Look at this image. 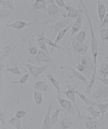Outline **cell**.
Masks as SVG:
<instances>
[{"label":"cell","mask_w":108,"mask_h":129,"mask_svg":"<svg viewBox=\"0 0 108 129\" xmlns=\"http://www.w3.org/2000/svg\"><path fill=\"white\" fill-rule=\"evenodd\" d=\"M84 14V13H83ZM83 14H81L79 16V17L76 19V22H74L73 23V26H71V34H70V38H69V41H68V43H67V45H66V47H67V50H69V48H71L70 47V44H71V42H73V40H74V36H76L78 34V32L81 30V26H82V19H83Z\"/></svg>","instance_id":"obj_3"},{"label":"cell","mask_w":108,"mask_h":129,"mask_svg":"<svg viewBox=\"0 0 108 129\" xmlns=\"http://www.w3.org/2000/svg\"><path fill=\"white\" fill-rule=\"evenodd\" d=\"M107 111H108V109H107Z\"/></svg>","instance_id":"obj_45"},{"label":"cell","mask_w":108,"mask_h":129,"mask_svg":"<svg viewBox=\"0 0 108 129\" xmlns=\"http://www.w3.org/2000/svg\"><path fill=\"white\" fill-rule=\"evenodd\" d=\"M49 3L50 5L48 6L47 8V13L48 15L50 16H53V17H55V16L57 15V13H59V9H58V6L55 3V1H53V0H49Z\"/></svg>","instance_id":"obj_14"},{"label":"cell","mask_w":108,"mask_h":129,"mask_svg":"<svg viewBox=\"0 0 108 129\" xmlns=\"http://www.w3.org/2000/svg\"><path fill=\"white\" fill-rule=\"evenodd\" d=\"M59 125H61L62 129H68L71 127V120L69 119V117L66 114V111H64V116L63 118L59 120Z\"/></svg>","instance_id":"obj_21"},{"label":"cell","mask_w":108,"mask_h":129,"mask_svg":"<svg viewBox=\"0 0 108 129\" xmlns=\"http://www.w3.org/2000/svg\"><path fill=\"white\" fill-rule=\"evenodd\" d=\"M85 37H87V32L84 30H80L78 34L75 36V39L78 40V41H80V42H84Z\"/></svg>","instance_id":"obj_32"},{"label":"cell","mask_w":108,"mask_h":129,"mask_svg":"<svg viewBox=\"0 0 108 129\" xmlns=\"http://www.w3.org/2000/svg\"><path fill=\"white\" fill-rule=\"evenodd\" d=\"M68 26V21H58L56 22V24H54V25H52V26H49L47 28V30L49 31V32H59L61 30L63 29H65V28Z\"/></svg>","instance_id":"obj_10"},{"label":"cell","mask_w":108,"mask_h":129,"mask_svg":"<svg viewBox=\"0 0 108 129\" xmlns=\"http://www.w3.org/2000/svg\"><path fill=\"white\" fill-rule=\"evenodd\" d=\"M76 58L79 60V62L84 67V73L87 76H92L93 74H96V67L94 64L93 61V58L91 57H88L85 55H79V56H76Z\"/></svg>","instance_id":"obj_2"},{"label":"cell","mask_w":108,"mask_h":129,"mask_svg":"<svg viewBox=\"0 0 108 129\" xmlns=\"http://www.w3.org/2000/svg\"><path fill=\"white\" fill-rule=\"evenodd\" d=\"M35 59L37 62H47V63H50L52 67H53V70H55V66H54V62L53 60L51 59V57L49 56V53H46L45 51H40L38 52V54L35 56Z\"/></svg>","instance_id":"obj_7"},{"label":"cell","mask_w":108,"mask_h":129,"mask_svg":"<svg viewBox=\"0 0 108 129\" xmlns=\"http://www.w3.org/2000/svg\"><path fill=\"white\" fill-rule=\"evenodd\" d=\"M11 15V12L9 10H1V14H0V18H5V17H8V16Z\"/></svg>","instance_id":"obj_38"},{"label":"cell","mask_w":108,"mask_h":129,"mask_svg":"<svg viewBox=\"0 0 108 129\" xmlns=\"http://www.w3.org/2000/svg\"><path fill=\"white\" fill-rule=\"evenodd\" d=\"M107 24H108V13H106L105 17H104V21L101 23V25H99V29H103L104 26L107 25Z\"/></svg>","instance_id":"obj_39"},{"label":"cell","mask_w":108,"mask_h":129,"mask_svg":"<svg viewBox=\"0 0 108 129\" xmlns=\"http://www.w3.org/2000/svg\"><path fill=\"white\" fill-rule=\"evenodd\" d=\"M52 106H53V103L50 102L49 108H48V111H47V114L45 116V119H43V125H42L43 129H50L52 127V125H51V109H52Z\"/></svg>","instance_id":"obj_16"},{"label":"cell","mask_w":108,"mask_h":129,"mask_svg":"<svg viewBox=\"0 0 108 129\" xmlns=\"http://www.w3.org/2000/svg\"><path fill=\"white\" fill-rule=\"evenodd\" d=\"M8 124L11 125L12 127H14V128H16V129H21L22 128V123H21V118L19 117H12L9 122H8Z\"/></svg>","instance_id":"obj_25"},{"label":"cell","mask_w":108,"mask_h":129,"mask_svg":"<svg viewBox=\"0 0 108 129\" xmlns=\"http://www.w3.org/2000/svg\"><path fill=\"white\" fill-rule=\"evenodd\" d=\"M38 44L39 47L42 51H45L46 53H48V48H47V43H46V37H45V31H41L40 34H38Z\"/></svg>","instance_id":"obj_19"},{"label":"cell","mask_w":108,"mask_h":129,"mask_svg":"<svg viewBox=\"0 0 108 129\" xmlns=\"http://www.w3.org/2000/svg\"><path fill=\"white\" fill-rule=\"evenodd\" d=\"M61 68H62V69H68V70H70L71 73H73L71 75L75 76V78H77V79L80 80V81H82L83 84H85V85H89V83H90L89 80H88L82 73H80V72H79L77 69H74L73 67H69V66H62Z\"/></svg>","instance_id":"obj_11"},{"label":"cell","mask_w":108,"mask_h":129,"mask_svg":"<svg viewBox=\"0 0 108 129\" xmlns=\"http://www.w3.org/2000/svg\"><path fill=\"white\" fill-rule=\"evenodd\" d=\"M29 72L28 73H26V74H24L22 78H21V80L19 81H15V82H13V84H25L26 82H27V80H28V78H29Z\"/></svg>","instance_id":"obj_37"},{"label":"cell","mask_w":108,"mask_h":129,"mask_svg":"<svg viewBox=\"0 0 108 129\" xmlns=\"http://www.w3.org/2000/svg\"><path fill=\"white\" fill-rule=\"evenodd\" d=\"M65 10L67 11V14H65V13L63 14L64 18H75V19H77L80 15L83 14V9H82V6L80 5V3H79L78 9H75V8H73V7L66 6Z\"/></svg>","instance_id":"obj_4"},{"label":"cell","mask_w":108,"mask_h":129,"mask_svg":"<svg viewBox=\"0 0 108 129\" xmlns=\"http://www.w3.org/2000/svg\"><path fill=\"white\" fill-rule=\"evenodd\" d=\"M34 99H35V102L37 106H40L42 104L43 102V96H42V92L39 91V90H36L34 92Z\"/></svg>","instance_id":"obj_27"},{"label":"cell","mask_w":108,"mask_h":129,"mask_svg":"<svg viewBox=\"0 0 108 129\" xmlns=\"http://www.w3.org/2000/svg\"><path fill=\"white\" fill-rule=\"evenodd\" d=\"M84 109L93 116V117H99V116H101V112L95 110V108H93V106H85Z\"/></svg>","instance_id":"obj_29"},{"label":"cell","mask_w":108,"mask_h":129,"mask_svg":"<svg viewBox=\"0 0 108 129\" xmlns=\"http://www.w3.org/2000/svg\"><path fill=\"white\" fill-rule=\"evenodd\" d=\"M26 68L28 69L29 73L33 75L35 79H37L40 74H42L43 72L47 70L48 66H45V67H36V66H33V64H30V63H27L26 64Z\"/></svg>","instance_id":"obj_9"},{"label":"cell","mask_w":108,"mask_h":129,"mask_svg":"<svg viewBox=\"0 0 108 129\" xmlns=\"http://www.w3.org/2000/svg\"><path fill=\"white\" fill-rule=\"evenodd\" d=\"M99 36H101V39L103 41H106L108 40V28H103V29H99Z\"/></svg>","instance_id":"obj_34"},{"label":"cell","mask_w":108,"mask_h":129,"mask_svg":"<svg viewBox=\"0 0 108 129\" xmlns=\"http://www.w3.org/2000/svg\"><path fill=\"white\" fill-rule=\"evenodd\" d=\"M56 99L58 100V102H59V104H61V107L63 108V110H65L66 112H68V113H71V114H75V112H77L74 109L73 104L70 103V101H68V100H66V99L61 98L59 96L56 97Z\"/></svg>","instance_id":"obj_12"},{"label":"cell","mask_w":108,"mask_h":129,"mask_svg":"<svg viewBox=\"0 0 108 129\" xmlns=\"http://www.w3.org/2000/svg\"><path fill=\"white\" fill-rule=\"evenodd\" d=\"M49 1H45V0H36V1L33 3V8H31L30 12H36L38 10H46L47 11V6Z\"/></svg>","instance_id":"obj_15"},{"label":"cell","mask_w":108,"mask_h":129,"mask_svg":"<svg viewBox=\"0 0 108 129\" xmlns=\"http://www.w3.org/2000/svg\"><path fill=\"white\" fill-rule=\"evenodd\" d=\"M94 107H97L98 108V111L101 112V116H99V118L103 119V118H105V112L107 111V109H108V103H101L98 101V100H96L94 103Z\"/></svg>","instance_id":"obj_20"},{"label":"cell","mask_w":108,"mask_h":129,"mask_svg":"<svg viewBox=\"0 0 108 129\" xmlns=\"http://www.w3.org/2000/svg\"><path fill=\"white\" fill-rule=\"evenodd\" d=\"M0 119H1V124L6 126V125H7V122H6V118H5V114H3L2 112L0 113Z\"/></svg>","instance_id":"obj_44"},{"label":"cell","mask_w":108,"mask_h":129,"mask_svg":"<svg viewBox=\"0 0 108 129\" xmlns=\"http://www.w3.org/2000/svg\"><path fill=\"white\" fill-rule=\"evenodd\" d=\"M6 71H7V72H11V73H14V74H17V75L21 74V71H19V69H18L17 66H14L13 68L8 67L7 69H6Z\"/></svg>","instance_id":"obj_36"},{"label":"cell","mask_w":108,"mask_h":129,"mask_svg":"<svg viewBox=\"0 0 108 129\" xmlns=\"http://www.w3.org/2000/svg\"><path fill=\"white\" fill-rule=\"evenodd\" d=\"M79 3L82 6V9H83V13H84L85 17H87V21L88 24H89V27H90V34H91V52H92V58H93V61L94 64L97 69V55H98V43H97V39L95 37V34H94V30H93V24H92L91 21V17H90V13L88 11V8L85 6L84 1L80 0Z\"/></svg>","instance_id":"obj_1"},{"label":"cell","mask_w":108,"mask_h":129,"mask_svg":"<svg viewBox=\"0 0 108 129\" xmlns=\"http://www.w3.org/2000/svg\"><path fill=\"white\" fill-rule=\"evenodd\" d=\"M30 25H31V23H30V22L16 21V22H13L12 24H8L7 27H8V28H13V29L21 30V29H23L24 27H27V26H30Z\"/></svg>","instance_id":"obj_17"},{"label":"cell","mask_w":108,"mask_h":129,"mask_svg":"<svg viewBox=\"0 0 108 129\" xmlns=\"http://www.w3.org/2000/svg\"><path fill=\"white\" fill-rule=\"evenodd\" d=\"M55 3H56L57 6H59V7L64 8V9H65V8H66V5H65V2H64L63 0H56V1H55Z\"/></svg>","instance_id":"obj_43"},{"label":"cell","mask_w":108,"mask_h":129,"mask_svg":"<svg viewBox=\"0 0 108 129\" xmlns=\"http://www.w3.org/2000/svg\"><path fill=\"white\" fill-rule=\"evenodd\" d=\"M28 52H29V54L31 56H36L38 54V51H37V47H34V46H31L28 48Z\"/></svg>","instance_id":"obj_40"},{"label":"cell","mask_w":108,"mask_h":129,"mask_svg":"<svg viewBox=\"0 0 108 129\" xmlns=\"http://www.w3.org/2000/svg\"><path fill=\"white\" fill-rule=\"evenodd\" d=\"M108 97V86L103 85L101 87L96 88V90H94V92L92 94V98L94 100H101L103 98Z\"/></svg>","instance_id":"obj_8"},{"label":"cell","mask_w":108,"mask_h":129,"mask_svg":"<svg viewBox=\"0 0 108 129\" xmlns=\"http://www.w3.org/2000/svg\"><path fill=\"white\" fill-rule=\"evenodd\" d=\"M106 13H107V11H106V8L104 6V3L102 1H97V14H98L101 23L104 21V17H105Z\"/></svg>","instance_id":"obj_18"},{"label":"cell","mask_w":108,"mask_h":129,"mask_svg":"<svg viewBox=\"0 0 108 129\" xmlns=\"http://www.w3.org/2000/svg\"><path fill=\"white\" fill-rule=\"evenodd\" d=\"M71 48L77 55H85L88 50H89V45H87L83 42H80L74 38L73 42H71Z\"/></svg>","instance_id":"obj_5"},{"label":"cell","mask_w":108,"mask_h":129,"mask_svg":"<svg viewBox=\"0 0 108 129\" xmlns=\"http://www.w3.org/2000/svg\"><path fill=\"white\" fill-rule=\"evenodd\" d=\"M34 87L36 88V90H39V91H48L49 90V86L46 82L43 81H36L35 84H34Z\"/></svg>","instance_id":"obj_22"},{"label":"cell","mask_w":108,"mask_h":129,"mask_svg":"<svg viewBox=\"0 0 108 129\" xmlns=\"http://www.w3.org/2000/svg\"><path fill=\"white\" fill-rule=\"evenodd\" d=\"M75 92H76V95H78L80 98H81V100L83 102H84V104L85 106H93L94 107V103H95V101H93V100H91L90 98H88V97H85L84 95H82L80 91H78L77 90V86H76V88H75Z\"/></svg>","instance_id":"obj_23"},{"label":"cell","mask_w":108,"mask_h":129,"mask_svg":"<svg viewBox=\"0 0 108 129\" xmlns=\"http://www.w3.org/2000/svg\"><path fill=\"white\" fill-rule=\"evenodd\" d=\"M59 112H61V110H59V109H57V110L51 115V125H54V124H56V123L58 122Z\"/></svg>","instance_id":"obj_33"},{"label":"cell","mask_w":108,"mask_h":129,"mask_svg":"<svg viewBox=\"0 0 108 129\" xmlns=\"http://www.w3.org/2000/svg\"><path fill=\"white\" fill-rule=\"evenodd\" d=\"M26 114H27V112H26V111L21 110V111H17V112H16V114H15V116H16V117H19V118H23Z\"/></svg>","instance_id":"obj_41"},{"label":"cell","mask_w":108,"mask_h":129,"mask_svg":"<svg viewBox=\"0 0 108 129\" xmlns=\"http://www.w3.org/2000/svg\"><path fill=\"white\" fill-rule=\"evenodd\" d=\"M15 47H16V45H14V46L7 45V46L3 47V50L1 51V56H0V69H1V72L3 71V61H5V59L9 56V54L14 50Z\"/></svg>","instance_id":"obj_13"},{"label":"cell","mask_w":108,"mask_h":129,"mask_svg":"<svg viewBox=\"0 0 108 129\" xmlns=\"http://www.w3.org/2000/svg\"><path fill=\"white\" fill-rule=\"evenodd\" d=\"M96 79L99 81V82H103L104 84H105V85L108 86V78H99V76L96 75Z\"/></svg>","instance_id":"obj_42"},{"label":"cell","mask_w":108,"mask_h":129,"mask_svg":"<svg viewBox=\"0 0 108 129\" xmlns=\"http://www.w3.org/2000/svg\"><path fill=\"white\" fill-rule=\"evenodd\" d=\"M71 26H73V24H70V25H68L67 26L65 29H63V30H61L58 32V35H57V37H56V39H55V43H59V41H61V40L64 38V36L66 35V32H67V30L68 29H71Z\"/></svg>","instance_id":"obj_28"},{"label":"cell","mask_w":108,"mask_h":129,"mask_svg":"<svg viewBox=\"0 0 108 129\" xmlns=\"http://www.w3.org/2000/svg\"><path fill=\"white\" fill-rule=\"evenodd\" d=\"M0 5H1L2 7H8V8H10V9H12V10L14 9L13 1H11V0H1V1H0Z\"/></svg>","instance_id":"obj_35"},{"label":"cell","mask_w":108,"mask_h":129,"mask_svg":"<svg viewBox=\"0 0 108 129\" xmlns=\"http://www.w3.org/2000/svg\"><path fill=\"white\" fill-rule=\"evenodd\" d=\"M99 74L103 75V78H106L108 75V64L107 63H102L99 67Z\"/></svg>","instance_id":"obj_31"},{"label":"cell","mask_w":108,"mask_h":129,"mask_svg":"<svg viewBox=\"0 0 108 129\" xmlns=\"http://www.w3.org/2000/svg\"><path fill=\"white\" fill-rule=\"evenodd\" d=\"M67 88H68V90H66L65 91V95L67 96V98H68L70 101H73L74 104H75V108H76V111H77V114H78V118L79 119H82V118H84L85 116H83L81 114V112H80L79 110V108H78V104L76 103V92H75V87H71L70 85H67Z\"/></svg>","instance_id":"obj_6"},{"label":"cell","mask_w":108,"mask_h":129,"mask_svg":"<svg viewBox=\"0 0 108 129\" xmlns=\"http://www.w3.org/2000/svg\"><path fill=\"white\" fill-rule=\"evenodd\" d=\"M46 43L48 44V45H50V46L52 47V51H51V52H53L55 47H56V50H58V51H67V47H66V46H65V47L59 46L58 44H56L55 42H52L51 40H50V39H48V38H46Z\"/></svg>","instance_id":"obj_26"},{"label":"cell","mask_w":108,"mask_h":129,"mask_svg":"<svg viewBox=\"0 0 108 129\" xmlns=\"http://www.w3.org/2000/svg\"><path fill=\"white\" fill-rule=\"evenodd\" d=\"M85 128L87 129H96V128H98V125L94 119L89 117L88 118V122L85 123Z\"/></svg>","instance_id":"obj_30"},{"label":"cell","mask_w":108,"mask_h":129,"mask_svg":"<svg viewBox=\"0 0 108 129\" xmlns=\"http://www.w3.org/2000/svg\"><path fill=\"white\" fill-rule=\"evenodd\" d=\"M46 76H47V79L49 80L50 82H51V83H52V84H53V85H54V87L56 88V91H57V94H59V92H61V87H59L58 81H57L56 79H55L54 76L52 75L51 73H47V74H46Z\"/></svg>","instance_id":"obj_24"}]
</instances>
